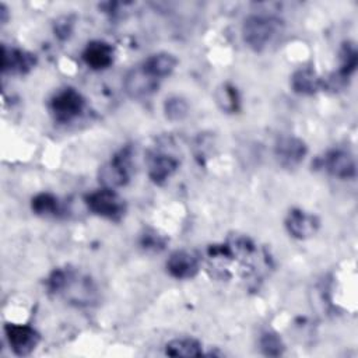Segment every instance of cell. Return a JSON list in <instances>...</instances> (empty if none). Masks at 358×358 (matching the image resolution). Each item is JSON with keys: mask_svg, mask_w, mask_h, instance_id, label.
<instances>
[{"mask_svg": "<svg viewBox=\"0 0 358 358\" xmlns=\"http://www.w3.org/2000/svg\"><path fill=\"white\" fill-rule=\"evenodd\" d=\"M281 21L271 15H249L242 25V38L255 52H262L278 34Z\"/></svg>", "mask_w": 358, "mask_h": 358, "instance_id": "obj_1", "label": "cell"}, {"mask_svg": "<svg viewBox=\"0 0 358 358\" xmlns=\"http://www.w3.org/2000/svg\"><path fill=\"white\" fill-rule=\"evenodd\" d=\"M85 204L94 214L110 221H120L126 214V201L113 189H99L85 196Z\"/></svg>", "mask_w": 358, "mask_h": 358, "instance_id": "obj_2", "label": "cell"}, {"mask_svg": "<svg viewBox=\"0 0 358 358\" xmlns=\"http://www.w3.org/2000/svg\"><path fill=\"white\" fill-rule=\"evenodd\" d=\"M49 109L56 122L70 123L84 112L85 99L74 88H64L52 96Z\"/></svg>", "mask_w": 358, "mask_h": 358, "instance_id": "obj_3", "label": "cell"}, {"mask_svg": "<svg viewBox=\"0 0 358 358\" xmlns=\"http://www.w3.org/2000/svg\"><path fill=\"white\" fill-rule=\"evenodd\" d=\"M130 148H122L117 154L112 157V159L105 164L99 172L98 178L103 187L115 189L124 186L130 179Z\"/></svg>", "mask_w": 358, "mask_h": 358, "instance_id": "obj_4", "label": "cell"}, {"mask_svg": "<svg viewBox=\"0 0 358 358\" xmlns=\"http://www.w3.org/2000/svg\"><path fill=\"white\" fill-rule=\"evenodd\" d=\"M4 333L10 344V348L15 355L20 357L29 355L36 348L41 340L39 333L29 324L6 323Z\"/></svg>", "mask_w": 358, "mask_h": 358, "instance_id": "obj_5", "label": "cell"}, {"mask_svg": "<svg viewBox=\"0 0 358 358\" xmlns=\"http://www.w3.org/2000/svg\"><path fill=\"white\" fill-rule=\"evenodd\" d=\"M123 85L130 98L144 99L158 91L159 80L150 76L141 66H136L126 73Z\"/></svg>", "mask_w": 358, "mask_h": 358, "instance_id": "obj_6", "label": "cell"}, {"mask_svg": "<svg viewBox=\"0 0 358 358\" xmlns=\"http://www.w3.org/2000/svg\"><path fill=\"white\" fill-rule=\"evenodd\" d=\"M306 152L308 147L305 141L294 136H282L274 145V157L277 162L287 169L298 166L306 157Z\"/></svg>", "mask_w": 358, "mask_h": 358, "instance_id": "obj_7", "label": "cell"}, {"mask_svg": "<svg viewBox=\"0 0 358 358\" xmlns=\"http://www.w3.org/2000/svg\"><path fill=\"white\" fill-rule=\"evenodd\" d=\"M320 227L317 215L306 213L301 208H292L287 214L285 228L288 234L296 239H308L313 236Z\"/></svg>", "mask_w": 358, "mask_h": 358, "instance_id": "obj_8", "label": "cell"}, {"mask_svg": "<svg viewBox=\"0 0 358 358\" xmlns=\"http://www.w3.org/2000/svg\"><path fill=\"white\" fill-rule=\"evenodd\" d=\"M324 169L334 178L352 179L355 178V159L344 150H331L323 158Z\"/></svg>", "mask_w": 358, "mask_h": 358, "instance_id": "obj_9", "label": "cell"}, {"mask_svg": "<svg viewBox=\"0 0 358 358\" xmlns=\"http://www.w3.org/2000/svg\"><path fill=\"white\" fill-rule=\"evenodd\" d=\"M199 268L197 257L187 250H175L166 260V270L176 280H190Z\"/></svg>", "mask_w": 358, "mask_h": 358, "instance_id": "obj_10", "label": "cell"}, {"mask_svg": "<svg viewBox=\"0 0 358 358\" xmlns=\"http://www.w3.org/2000/svg\"><path fill=\"white\" fill-rule=\"evenodd\" d=\"M179 168V159L166 152H152L148 157V178L155 185H164Z\"/></svg>", "mask_w": 358, "mask_h": 358, "instance_id": "obj_11", "label": "cell"}, {"mask_svg": "<svg viewBox=\"0 0 358 358\" xmlns=\"http://www.w3.org/2000/svg\"><path fill=\"white\" fill-rule=\"evenodd\" d=\"M36 64V56L22 49H8L1 46V70L3 73L11 71L17 74H25Z\"/></svg>", "mask_w": 358, "mask_h": 358, "instance_id": "obj_12", "label": "cell"}, {"mask_svg": "<svg viewBox=\"0 0 358 358\" xmlns=\"http://www.w3.org/2000/svg\"><path fill=\"white\" fill-rule=\"evenodd\" d=\"M113 48L103 41L88 42L83 50V60L92 70L108 69L113 63Z\"/></svg>", "mask_w": 358, "mask_h": 358, "instance_id": "obj_13", "label": "cell"}, {"mask_svg": "<svg viewBox=\"0 0 358 358\" xmlns=\"http://www.w3.org/2000/svg\"><path fill=\"white\" fill-rule=\"evenodd\" d=\"M178 64V59L168 52H159L148 56L140 66L154 78L162 80L172 74Z\"/></svg>", "mask_w": 358, "mask_h": 358, "instance_id": "obj_14", "label": "cell"}, {"mask_svg": "<svg viewBox=\"0 0 358 358\" xmlns=\"http://www.w3.org/2000/svg\"><path fill=\"white\" fill-rule=\"evenodd\" d=\"M324 81L317 76V73L309 67H302L294 71L291 77V87L296 94L301 95H313L322 87Z\"/></svg>", "mask_w": 358, "mask_h": 358, "instance_id": "obj_15", "label": "cell"}, {"mask_svg": "<svg viewBox=\"0 0 358 358\" xmlns=\"http://www.w3.org/2000/svg\"><path fill=\"white\" fill-rule=\"evenodd\" d=\"M165 354L171 357H200L203 355L201 344L190 337L173 338L166 343Z\"/></svg>", "mask_w": 358, "mask_h": 358, "instance_id": "obj_16", "label": "cell"}, {"mask_svg": "<svg viewBox=\"0 0 358 358\" xmlns=\"http://www.w3.org/2000/svg\"><path fill=\"white\" fill-rule=\"evenodd\" d=\"M340 60H341V64H340L338 73L336 74V78L344 84L347 78H350V76L355 71L357 63H358V53L354 43L347 42L343 45L340 50Z\"/></svg>", "mask_w": 358, "mask_h": 358, "instance_id": "obj_17", "label": "cell"}, {"mask_svg": "<svg viewBox=\"0 0 358 358\" xmlns=\"http://www.w3.org/2000/svg\"><path fill=\"white\" fill-rule=\"evenodd\" d=\"M215 99L221 110L227 113H235L239 110V105H241L239 94L232 84H228V83L222 84L215 92Z\"/></svg>", "mask_w": 358, "mask_h": 358, "instance_id": "obj_18", "label": "cell"}, {"mask_svg": "<svg viewBox=\"0 0 358 358\" xmlns=\"http://www.w3.org/2000/svg\"><path fill=\"white\" fill-rule=\"evenodd\" d=\"M31 208L36 215H56L59 211V200L52 193H39L32 199Z\"/></svg>", "mask_w": 358, "mask_h": 358, "instance_id": "obj_19", "label": "cell"}, {"mask_svg": "<svg viewBox=\"0 0 358 358\" xmlns=\"http://www.w3.org/2000/svg\"><path fill=\"white\" fill-rule=\"evenodd\" d=\"M189 112V105L182 96H169L164 102V113L166 119L178 122L186 117Z\"/></svg>", "mask_w": 358, "mask_h": 358, "instance_id": "obj_20", "label": "cell"}, {"mask_svg": "<svg viewBox=\"0 0 358 358\" xmlns=\"http://www.w3.org/2000/svg\"><path fill=\"white\" fill-rule=\"evenodd\" d=\"M260 350L267 357H280L282 355L285 345L281 340V337L274 331H266L260 337Z\"/></svg>", "mask_w": 358, "mask_h": 358, "instance_id": "obj_21", "label": "cell"}, {"mask_svg": "<svg viewBox=\"0 0 358 358\" xmlns=\"http://www.w3.org/2000/svg\"><path fill=\"white\" fill-rule=\"evenodd\" d=\"M165 245V239L161 235H157L155 232L151 234H144L141 236V246L145 249H152V250H159L164 249Z\"/></svg>", "mask_w": 358, "mask_h": 358, "instance_id": "obj_22", "label": "cell"}, {"mask_svg": "<svg viewBox=\"0 0 358 358\" xmlns=\"http://www.w3.org/2000/svg\"><path fill=\"white\" fill-rule=\"evenodd\" d=\"M73 25H74V20H71V17L69 15L59 18L55 24V32H56L55 35L62 39L67 38L73 31Z\"/></svg>", "mask_w": 358, "mask_h": 358, "instance_id": "obj_23", "label": "cell"}, {"mask_svg": "<svg viewBox=\"0 0 358 358\" xmlns=\"http://www.w3.org/2000/svg\"><path fill=\"white\" fill-rule=\"evenodd\" d=\"M8 20V8L4 3H0V21L1 24H6Z\"/></svg>", "mask_w": 358, "mask_h": 358, "instance_id": "obj_24", "label": "cell"}]
</instances>
